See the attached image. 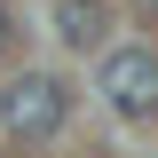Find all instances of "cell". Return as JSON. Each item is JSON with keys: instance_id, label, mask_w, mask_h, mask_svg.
I'll list each match as a JSON object with an SVG mask.
<instances>
[{"instance_id": "3", "label": "cell", "mask_w": 158, "mask_h": 158, "mask_svg": "<svg viewBox=\"0 0 158 158\" xmlns=\"http://www.w3.org/2000/svg\"><path fill=\"white\" fill-rule=\"evenodd\" d=\"M56 32L71 40V48H95L103 40V8L95 0H56Z\"/></svg>"}, {"instance_id": "4", "label": "cell", "mask_w": 158, "mask_h": 158, "mask_svg": "<svg viewBox=\"0 0 158 158\" xmlns=\"http://www.w3.org/2000/svg\"><path fill=\"white\" fill-rule=\"evenodd\" d=\"M135 8H142V16H150V24H158V0H135Z\"/></svg>"}, {"instance_id": "2", "label": "cell", "mask_w": 158, "mask_h": 158, "mask_svg": "<svg viewBox=\"0 0 158 158\" xmlns=\"http://www.w3.org/2000/svg\"><path fill=\"white\" fill-rule=\"evenodd\" d=\"M103 95H111L118 118H150L158 111V56L150 48H118V56L103 63Z\"/></svg>"}, {"instance_id": "1", "label": "cell", "mask_w": 158, "mask_h": 158, "mask_svg": "<svg viewBox=\"0 0 158 158\" xmlns=\"http://www.w3.org/2000/svg\"><path fill=\"white\" fill-rule=\"evenodd\" d=\"M0 127H8V135H24V142L56 135V127H63V79H48V71L8 79V87H0Z\"/></svg>"}, {"instance_id": "5", "label": "cell", "mask_w": 158, "mask_h": 158, "mask_svg": "<svg viewBox=\"0 0 158 158\" xmlns=\"http://www.w3.org/2000/svg\"><path fill=\"white\" fill-rule=\"evenodd\" d=\"M0 48H8V8H0Z\"/></svg>"}]
</instances>
